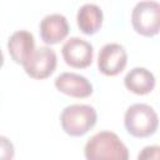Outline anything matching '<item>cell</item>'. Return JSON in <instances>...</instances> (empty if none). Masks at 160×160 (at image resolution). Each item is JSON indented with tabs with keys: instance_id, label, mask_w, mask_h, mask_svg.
<instances>
[{
	"instance_id": "obj_8",
	"label": "cell",
	"mask_w": 160,
	"mask_h": 160,
	"mask_svg": "<svg viewBox=\"0 0 160 160\" xmlns=\"http://www.w3.org/2000/svg\"><path fill=\"white\" fill-rule=\"evenodd\" d=\"M55 88L71 98L85 99L92 94L91 82L82 75L75 72H61L54 81Z\"/></svg>"
},
{
	"instance_id": "obj_4",
	"label": "cell",
	"mask_w": 160,
	"mask_h": 160,
	"mask_svg": "<svg viewBox=\"0 0 160 160\" xmlns=\"http://www.w3.org/2000/svg\"><path fill=\"white\" fill-rule=\"evenodd\" d=\"M131 25L134 30L146 38L159 34L160 4L152 0L139 1L131 11Z\"/></svg>"
},
{
	"instance_id": "obj_7",
	"label": "cell",
	"mask_w": 160,
	"mask_h": 160,
	"mask_svg": "<svg viewBox=\"0 0 160 160\" xmlns=\"http://www.w3.org/2000/svg\"><path fill=\"white\" fill-rule=\"evenodd\" d=\"M64 61L74 69H85L91 65L94 58L92 45L78 36L65 41L61 49Z\"/></svg>"
},
{
	"instance_id": "obj_11",
	"label": "cell",
	"mask_w": 160,
	"mask_h": 160,
	"mask_svg": "<svg viewBox=\"0 0 160 160\" xmlns=\"http://www.w3.org/2000/svg\"><path fill=\"white\" fill-rule=\"evenodd\" d=\"M124 85L136 95H146L155 88V76L145 68H134L125 75Z\"/></svg>"
},
{
	"instance_id": "obj_12",
	"label": "cell",
	"mask_w": 160,
	"mask_h": 160,
	"mask_svg": "<svg viewBox=\"0 0 160 160\" xmlns=\"http://www.w3.org/2000/svg\"><path fill=\"white\" fill-rule=\"evenodd\" d=\"M104 14L100 6L95 4L82 5L76 14V22L80 31L85 35H94L102 25Z\"/></svg>"
},
{
	"instance_id": "obj_14",
	"label": "cell",
	"mask_w": 160,
	"mask_h": 160,
	"mask_svg": "<svg viewBox=\"0 0 160 160\" xmlns=\"http://www.w3.org/2000/svg\"><path fill=\"white\" fill-rule=\"evenodd\" d=\"M159 150H160V148L158 145L145 146L142 149V151L138 155V159H159V156H160Z\"/></svg>"
},
{
	"instance_id": "obj_5",
	"label": "cell",
	"mask_w": 160,
	"mask_h": 160,
	"mask_svg": "<svg viewBox=\"0 0 160 160\" xmlns=\"http://www.w3.org/2000/svg\"><path fill=\"white\" fill-rule=\"evenodd\" d=\"M58 56L56 52L49 46H39L34 49L30 58L22 65L25 72L38 80L49 78L56 69Z\"/></svg>"
},
{
	"instance_id": "obj_2",
	"label": "cell",
	"mask_w": 160,
	"mask_h": 160,
	"mask_svg": "<svg viewBox=\"0 0 160 160\" xmlns=\"http://www.w3.org/2000/svg\"><path fill=\"white\" fill-rule=\"evenodd\" d=\"M126 131L134 138H149L158 130L159 118L156 111L148 104L136 102L128 108L124 115Z\"/></svg>"
},
{
	"instance_id": "obj_9",
	"label": "cell",
	"mask_w": 160,
	"mask_h": 160,
	"mask_svg": "<svg viewBox=\"0 0 160 160\" xmlns=\"http://www.w3.org/2000/svg\"><path fill=\"white\" fill-rule=\"evenodd\" d=\"M68 19L61 14H49L42 18L39 25L41 40L48 45H54L62 41L69 35Z\"/></svg>"
},
{
	"instance_id": "obj_3",
	"label": "cell",
	"mask_w": 160,
	"mask_h": 160,
	"mask_svg": "<svg viewBox=\"0 0 160 160\" xmlns=\"http://www.w3.org/2000/svg\"><path fill=\"white\" fill-rule=\"evenodd\" d=\"M98 120L96 110L86 104H72L66 108L60 114V125L62 130L72 138H79L85 135L91 130Z\"/></svg>"
},
{
	"instance_id": "obj_15",
	"label": "cell",
	"mask_w": 160,
	"mask_h": 160,
	"mask_svg": "<svg viewBox=\"0 0 160 160\" xmlns=\"http://www.w3.org/2000/svg\"><path fill=\"white\" fill-rule=\"evenodd\" d=\"M4 65V54H2V51H1V49H0V68Z\"/></svg>"
},
{
	"instance_id": "obj_13",
	"label": "cell",
	"mask_w": 160,
	"mask_h": 160,
	"mask_svg": "<svg viewBox=\"0 0 160 160\" xmlns=\"http://www.w3.org/2000/svg\"><path fill=\"white\" fill-rule=\"evenodd\" d=\"M15 156V148L12 142L6 138L0 135V160H10Z\"/></svg>"
},
{
	"instance_id": "obj_10",
	"label": "cell",
	"mask_w": 160,
	"mask_h": 160,
	"mask_svg": "<svg viewBox=\"0 0 160 160\" xmlns=\"http://www.w3.org/2000/svg\"><path fill=\"white\" fill-rule=\"evenodd\" d=\"M35 49L34 35L28 30H18L12 32L8 40V50L11 59L20 65H24Z\"/></svg>"
},
{
	"instance_id": "obj_1",
	"label": "cell",
	"mask_w": 160,
	"mask_h": 160,
	"mask_svg": "<svg viewBox=\"0 0 160 160\" xmlns=\"http://www.w3.org/2000/svg\"><path fill=\"white\" fill-rule=\"evenodd\" d=\"M88 160H128L129 150L112 131H99L92 135L84 148Z\"/></svg>"
},
{
	"instance_id": "obj_6",
	"label": "cell",
	"mask_w": 160,
	"mask_h": 160,
	"mask_svg": "<svg viewBox=\"0 0 160 160\" xmlns=\"http://www.w3.org/2000/svg\"><path fill=\"white\" fill-rule=\"evenodd\" d=\"M128 64V52L118 42L105 44L98 55V69L106 76H116Z\"/></svg>"
}]
</instances>
